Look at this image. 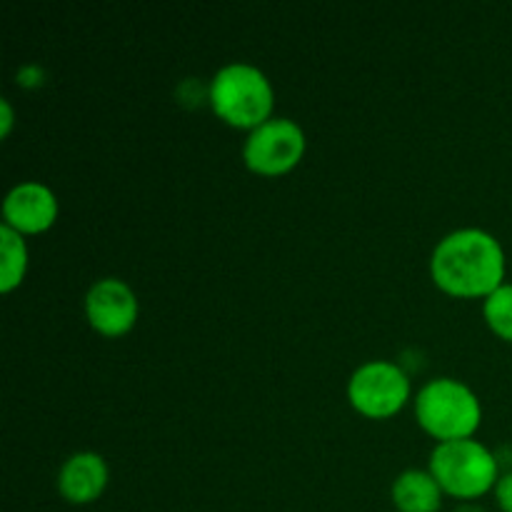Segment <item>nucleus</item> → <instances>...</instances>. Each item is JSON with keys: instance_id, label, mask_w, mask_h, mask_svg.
Returning <instances> with one entry per match:
<instances>
[{"instance_id": "nucleus-9", "label": "nucleus", "mask_w": 512, "mask_h": 512, "mask_svg": "<svg viewBox=\"0 0 512 512\" xmlns=\"http://www.w3.org/2000/svg\"><path fill=\"white\" fill-rule=\"evenodd\" d=\"M105 485H108V468H105V460L95 453L73 455L60 468V495L73 505H85L98 500Z\"/></svg>"}, {"instance_id": "nucleus-2", "label": "nucleus", "mask_w": 512, "mask_h": 512, "mask_svg": "<svg viewBox=\"0 0 512 512\" xmlns=\"http://www.w3.org/2000/svg\"><path fill=\"white\" fill-rule=\"evenodd\" d=\"M210 103L235 128H260L273 110V88L258 68L245 63L225 65L210 85Z\"/></svg>"}, {"instance_id": "nucleus-12", "label": "nucleus", "mask_w": 512, "mask_h": 512, "mask_svg": "<svg viewBox=\"0 0 512 512\" xmlns=\"http://www.w3.org/2000/svg\"><path fill=\"white\" fill-rule=\"evenodd\" d=\"M485 320L503 340L512 343V285H500L485 300Z\"/></svg>"}, {"instance_id": "nucleus-10", "label": "nucleus", "mask_w": 512, "mask_h": 512, "mask_svg": "<svg viewBox=\"0 0 512 512\" xmlns=\"http://www.w3.org/2000/svg\"><path fill=\"white\" fill-rule=\"evenodd\" d=\"M438 480L423 470H408L393 483V503L400 512H438L440 510Z\"/></svg>"}, {"instance_id": "nucleus-4", "label": "nucleus", "mask_w": 512, "mask_h": 512, "mask_svg": "<svg viewBox=\"0 0 512 512\" xmlns=\"http://www.w3.org/2000/svg\"><path fill=\"white\" fill-rule=\"evenodd\" d=\"M420 425L438 440H465L478 430L480 403L468 385L438 378L420 390L415 400Z\"/></svg>"}, {"instance_id": "nucleus-8", "label": "nucleus", "mask_w": 512, "mask_h": 512, "mask_svg": "<svg viewBox=\"0 0 512 512\" xmlns=\"http://www.w3.org/2000/svg\"><path fill=\"white\" fill-rule=\"evenodd\" d=\"M55 215H58V200L40 183L15 185L3 203L5 225L18 233H40L53 225Z\"/></svg>"}, {"instance_id": "nucleus-13", "label": "nucleus", "mask_w": 512, "mask_h": 512, "mask_svg": "<svg viewBox=\"0 0 512 512\" xmlns=\"http://www.w3.org/2000/svg\"><path fill=\"white\" fill-rule=\"evenodd\" d=\"M495 498H498V505L503 512H512V473L503 475L495 485Z\"/></svg>"}, {"instance_id": "nucleus-6", "label": "nucleus", "mask_w": 512, "mask_h": 512, "mask_svg": "<svg viewBox=\"0 0 512 512\" xmlns=\"http://www.w3.org/2000/svg\"><path fill=\"white\" fill-rule=\"evenodd\" d=\"M305 150V135L293 120L275 118L250 133L243 158L250 170L263 175H280L293 168Z\"/></svg>"}, {"instance_id": "nucleus-3", "label": "nucleus", "mask_w": 512, "mask_h": 512, "mask_svg": "<svg viewBox=\"0 0 512 512\" xmlns=\"http://www.w3.org/2000/svg\"><path fill=\"white\" fill-rule=\"evenodd\" d=\"M430 475L445 493L473 500L498 485V460L475 440H448L433 450Z\"/></svg>"}, {"instance_id": "nucleus-11", "label": "nucleus", "mask_w": 512, "mask_h": 512, "mask_svg": "<svg viewBox=\"0 0 512 512\" xmlns=\"http://www.w3.org/2000/svg\"><path fill=\"white\" fill-rule=\"evenodd\" d=\"M0 253H3V268H0V290L8 293L23 280L25 265H28V250L18 230L3 223L0 228Z\"/></svg>"}, {"instance_id": "nucleus-14", "label": "nucleus", "mask_w": 512, "mask_h": 512, "mask_svg": "<svg viewBox=\"0 0 512 512\" xmlns=\"http://www.w3.org/2000/svg\"><path fill=\"white\" fill-rule=\"evenodd\" d=\"M0 108H3V135H5L10 130V118H13V115H10L8 100H3V103H0Z\"/></svg>"}, {"instance_id": "nucleus-5", "label": "nucleus", "mask_w": 512, "mask_h": 512, "mask_svg": "<svg viewBox=\"0 0 512 512\" xmlns=\"http://www.w3.org/2000/svg\"><path fill=\"white\" fill-rule=\"evenodd\" d=\"M348 393L350 403L368 418H390L408 400L410 383L398 365L373 360L355 370Z\"/></svg>"}, {"instance_id": "nucleus-7", "label": "nucleus", "mask_w": 512, "mask_h": 512, "mask_svg": "<svg viewBox=\"0 0 512 512\" xmlns=\"http://www.w3.org/2000/svg\"><path fill=\"white\" fill-rule=\"evenodd\" d=\"M85 310H88L90 325L98 333L115 338V335L128 333L135 325L138 300L123 280L105 278L90 288L88 298H85Z\"/></svg>"}, {"instance_id": "nucleus-15", "label": "nucleus", "mask_w": 512, "mask_h": 512, "mask_svg": "<svg viewBox=\"0 0 512 512\" xmlns=\"http://www.w3.org/2000/svg\"><path fill=\"white\" fill-rule=\"evenodd\" d=\"M458 512H485V510L473 508V505H465V508H458Z\"/></svg>"}, {"instance_id": "nucleus-1", "label": "nucleus", "mask_w": 512, "mask_h": 512, "mask_svg": "<svg viewBox=\"0 0 512 512\" xmlns=\"http://www.w3.org/2000/svg\"><path fill=\"white\" fill-rule=\"evenodd\" d=\"M505 253L498 240L478 228H465L440 240L433 253V278L445 293L460 298L493 295L503 285Z\"/></svg>"}]
</instances>
